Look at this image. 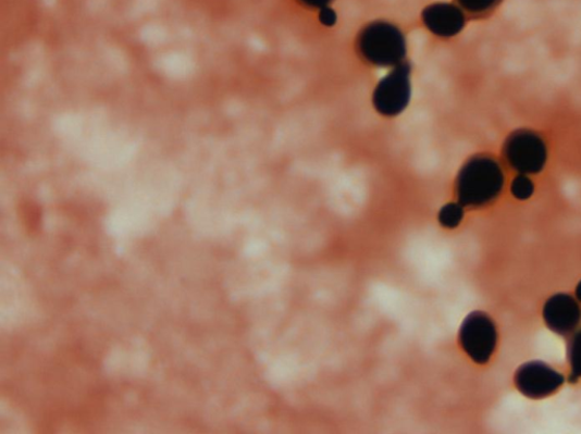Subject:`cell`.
<instances>
[{"label": "cell", "instance_id": "7a4b0ae2", "mask_svg": "<svg viewBox=\"0 0 581 434\" xmlns=\"http://www.w3.org/2000/svg\"><path fill=\"white\" fill-rule=\"evenodd\" d=\"M360 57L382 67L405 63L407 44L403 32L392 23L376 21L364 26L357 39Z\"/></svg>", "mask_w": 581, "mask_h": 434}, {"label": "cell", "instance_id": "8992f818", "mask_svg": "<svg viewBox=\"0 0 581 434\" xmlns=\"http://www.w3.org/2000/svg\"><path fill=\"white\" fill-rule=\"evenodd\" d=\"M515 383L526 397L542 399L556 393L565 384V376L542 361H532L517 370Z\"/></svg>", "mask_w": 581, "mask_h": 434}, {"label": "cell", "instance_id": "277c9868", "mask_svg": "<svg viewBox=\"0 0 581 434\" xmlns=\"http://www.w3.org/2000/svg\"><path fill=\"white\" fill-rule=\"evenodd\" d=\"M459 339L472 361L485 364L491 360L497 344L495 324L486 313L472 312L461 325Z\"/></svg>", "mask_w": 581, "mask_h": 434}, {"label": "cell", "instance_id": "9c48e42d", "mask_svg": "<svg viewBox=\"0 0 581 434\" xmlns=\"http://www.w3.org/2000/svg\"><path fill=\"white\" fill-rule=\"evenodd\" d=\"M568 361L571 369L570 382L581 377V330L573 335L568 345Z\"/></svg>", "mask_w": 581, "mask_h": 434}, {"label": "cell", "instance_id": "9a60e30c", "mask_svg": "<svg viewBox=\"0 0 581 434\" xmlns=\"http://www.w3.org/2000/svg\"><path fill=\"white\" fill-rule=\"evenodd\" d=\"M576 295H577L578 300L581 302V282L578 284L576 288Z\"/></svg>", "mask_w": 581, "mask_h": 434}, {"label": "cell", "instance_id": "5bb4252c", "mask_svg": "<svg viewBox=\"0 0 581 434\" xmlns=\"http://www.w3.org/2000/svg\"><path fill=\"white\" fill-rule=\"evenodd\" d=\"M320 20L324 25L333 26L336 23L337 16L333 10L325 8L321 10Z\"/></svg>", "mask_w": 581, "mask_h": 434}, {"label": "cell", "instance_id": "7c38bea8", "mask_svg": "<svg viewBox=\"0 0 581 434\" xmlns=\"http://www.w3.org/2000/svg\"><path fill=\"white\" fill-rule=\"evenodd\" d=\"M511 193L516 199H530L534 194V184L527 176L520 175L514 181L511 185Z\"/></svg>", "mask_w": 581, "mask_h": 434}, {"label": "cell", "instance_id": "8fae6325", "mask_svg": "<svg viewBox=\"0 0 581 434\" xmlns=\"http://www.w3.org/2000/svg\"><path fill=\"white\" fill-rule=\"evenodd\" d=\"M463 220V208L458 203L444 206L438 214V221L445 228H456Z\"/></svg>", "mask_w": 581, "mask_h": 434}, {"label": "cell", "instance_id": "30bf717a", "mask_svg": "<svg viewBox=\"0 0 581 434\" xmlns=\"http://www.w3.org/2000/svg\"><path fill=\"white\" fill-rule=\"evenodd\" d=\"M502 0H457L459 8L472 16H483L494 11Z\"/></svg>", "mask_w": 581, "mask_h": 434}, {"label": "cell", "instance_id": "5b68a950", "mask_svg": "<svg viewBox=\"0 0 581 434\" xmlns=\"http://www.w3.org/2000/svg\"><path fill=\"white\" fill-rule=\"evenodd\" d=\"M411 97L410 66H395L379 84L373 101L379 113L393 117L406 110Z\"/></svg>", "mask_w": 581, "mask_h": 434}, {"label": "cell", "instance_id": "6da1fadb", "mask_svg": "<svg viewBox=\"0 0 581 434\" xmlns=\"http://www.w3.org/2000/svg\"><path fill=\"white\" fill-rule=\"evenodd\" d=\"M505 174L498 161L489 154L470 158L456 182L458 202L462 207H483L495 201L504 189Z\"/></svg>", "mask_w": 581, "mask_h": 434}, {"label": "cell", "instance_id": "52a82bcc", "mask_svg": "<svg viewBox=\"0 0 581 434\" xmlns=\"http://www.w3.org/2000/svg\"><path fill=\"white\" fill-rule=\"evenodd\" d=\"M543 317L552 332L566 336L578 327L581 310L572 296L558 294L552 296L546 302Z\"/></svg>", "mask_w": 581, "mask_h": 434}, {"label": "cell", "instance_id": "3957f363", "mask_svg": "<svg viewBox=\"0 0 581 434\" xmlns=\"http://www.w3.org/2000/svg\"><path fill=\"white\" fill-rule=\"evenodd\" d=\"M504 158L508 166L522 175L539 174L546 164V145L537 133L518 129L506 140Z\"/></svg>", "mask_w": 581, "mask_h": 434}, {"label": "cell", "instance_id": "ba28073f", "mask_svg": "<svg viewBox=\"0 0 581 434\" xmlns=\"http://www.w3.org/2000/svg\"><path fill=\"white\" fill-rule=\"evenodd\" d=\"M422 21L434 35L450 38L458 35L465 26L463 11L453 4H434L422 12Z\"/></svg>", "mask_w": 581, "mask_h": 434}, {"label": "cell", "instance_id": "4fadbf2b", "mask_svg": "<svg viewBox=\"0 0 581 434\" xmlns=\"http://www.w3.org/2000/svg\"><path fill=\"white\" fill-rule=\"evenodd\" d=\"M298 2L309 9L323 10L325 8H329L333 0H298Z\"/></svg>", "mask_w": 581, "mask_h": 434}]
</instances>
